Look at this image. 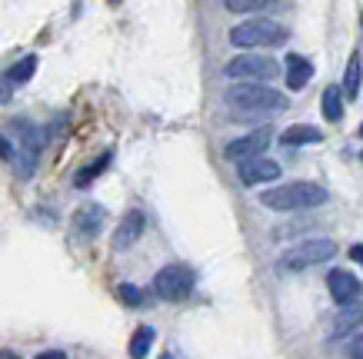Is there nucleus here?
I'll list each match as a JSON object with an SVG mask.
<instances>
[{
    "instance_id": "nucleus-1",
    "label": "nucleus",
    "mask_w": 363,
    "mask_h": 359,
    "mask_svg": "<svg viewBox=\"0 0 363 359\" xmlns=\"http://www.w3.org/2000/svg\"><path fill=\"white\" fill-rule=\"evenodd\" d=\"M223 103L233 113H243V117H267V113L286 110V97L277 93L274 87H267V84H237L223 93Z\"/></svg>"
},
{
    "instance_id": "nucleus-2",
    "label": "nucleus",
    "mask_w": 363,
    "mask_h": 359,
    "mask_svg": "<svg viewBox=\"0 0 363 359\" xmlns=\"http://www.w3.org/2000/svg\"><path fill=\"white\" fill-rule=\"evenodd\" d=\"M260 203L267 210H280V213H290V210H313L327 203V190L320 183H307V180H297V183H280L274 190L260 193Z\"/></svg>"
},
{
    "instance_id": "nucleus-3",
    "label": "nucleus",
    "mask_w": 363,
    "mask_h": 359,
    "mask_svg": "<svg viewBox=\"0 0 363 359\" xmlns=\"http://www.w3.org/2000/svg\"><path fill=\"white\" fill-rule=\"evenodd\" d=\"M290 40V30L284 23L267 21V17H253V21H243L230 30V44L240 47V50H257V47H280Z\"/></svg>"
},
{
    "instance_id": "nucleus-4",
    "label": "nucleus",
    "mask_w": 363,
    "mask_h": 359,
    "mask_svg": "<svg viewBox=\"0 0 363 359\" xmlns=\"http://www.w3.org/2000/svg\"><path fill=\"white\" fill-rule=\"evenodd\" d=\"M337 253V243L333 239H307V243H297L277 260V270L280 273H300V270H310V266H320L327 263Z\"/></svg>"
},
{
    "instance_id": "nucleus-5",
    "label": "nucleus",
    "mask_w": 363,
    "mask_h": 359,
    "mask_svg": "<svg viewBox=\"0 0 363 359\" xmlns=\"http://www.w3.org/2000/svg\"><path fill=\"white\" fill-rule=\"evenodd\" d=\"M223 74L230 80H240V84H267V80H274L280 74V64L264 54H240L223 67Z\"/></svg>"
},
{
    "instance_id": "nucleus-6",
    "label": "nucleus",
    "mask_w": 363,
    "mask_h": 359,
    "mask_svg": "<svg viewBox=\"0 0 363 359\" xmlns=\"http://www.w3.org/2000/svg\"><path fill=\"white\" fill-rule=\"evenodd\" d=\"M194 283H197V276H194V270L184 266V263H170V266H164V270L154 276L157 296L167 300V303H180V300H187V296L194 293Z\"/></svg>"
},
{
    "instance_id": "nucleus-7",
    "label": "nucleus",
    "mask_w": 363,
    "mask_h": 359,
    "mask_svg": "<svg viewBox=\"0 0 363 359\" xmlns=\"http://www.w3.org/2000/svg\"><path fill=\"white\" fill-rule=\"evenodd\" d=\"M11 130L17 133V140H21V150H23V166L21 173L27 176L33 170V164L40 160V153H44L47 147V133L37 127V123H27V120H13Z\"/></svg>"
},
{
    "instance_id": "nucleus-8",
    "label": "nucleus",
    "mask_w": 363,
    "mask_h": 359,
    "mask_svg": "<svg viewBox=\"0 0 363 359\" xmlns=\"http://www.w3.org/2000/svg\"><path fill=\"white\" fill-rule=\"evenodd\" d=\"M270 140H274L270 127H260V130L243 133V137H237V140L227 143V147H223V156H227V160H233V164H240V160L260 156V153H264L267 147H270Z\"/></svg>"
},
{
    "instance_id": "nucleus-9",
    "label": "nucleus",
    "mask_w": 363,
    "mask_h": 359,
    "mask_svg": "<svg viewBox=\"0 0 363 359\" xmlns=\"http://www.w3.org/2000/svg\"><path fill=\"white\" fill-rule=\"evenodd\" d=\"M237 176H240L243 186H257V183H270L280 176V164L270 160V156H250V160H240L237 164Z\"/></svg>"
},
{
    "instance_id": "nucleus-10",
    "label": "nucleus",
    "mask_w": 363,
    "mask_h": 359,
    "mask_svg": "<svg viewBox=\"0 0 363 359\" xmlns=\"http://www.w3.org/2000/svg\"><path fill=\"white\" fill-rule=\"evenodd\" d=\"M327 290H330L333 303L337 306H350L360 300V280L350 270H330L327 276Z\"/></svg>"
},
{
    "instance_id": "nucleus-11",
    "label": "nucleus",
    "mask_w": 363,
    "mask_h": 359,
    "mask_svg": "<svg viewBox=\"0 0 363 359\" xmlns=\"http://www.w3.org/2000/svg\"><path fill=\"white\" fill-rule=\"evenodd\" d=\"M143 227H147V217L140 210H127L123 220L117 223V229H113V250H130L133 243L143 237Z\"/></svg>"
},
{
    "instance_id": "nucleus-12",
    "label": "nucleus",
    "mask_w": 363,
    "mask_h": 359,
    "mask_svg": "<svg viewBox=\"0 0 363 359\" xmlns=\"http://www.w3.org/2000/svg\"><path fill=\"white\" fill-rule=\"evenodd\" d=\"M104 207H94V203H87V207H80L77 213H74V229H77L80 237H87V239H94L104 229Z\"/></svg>"
},
{
    "instance_id": "nucleus-13",
    "label": "nucleus",
    "mask_w": 363,
    "mask_h": 359,
    "mask_svg": "<svg viewBox=\"0 0 363 359\" xmlns=\"http://www.w3.org/2000/svg\"><path fill=\"white\" fill-rule=\"evenodd\" d=\"M360 326H363V306L360 303L343 306L340 313H337V319H333V326H330V339L350 336L353 329H360Z\"/></svg>"
},
{
    "instance_id": "nucleus-14",
    "label": "nucleus",
    "mask_w": 363,
    "mask_h": 359,
    "mask_svg": "<svg viewBox=\"0 0 363 359\" xmlns=\"http://www.w3.org/2000/svg\"><path fill=\"white\" fill-rule=\"evenodd\" d=\"M310 80H313V64H310L307 57H300V54L286 57V87H290V90H303Z\"/></svg>"
},
{
    "instance_id": "nucleus-15",
    "label": "nucleus",
    "mask_w": 363,
    "mask_h": 359,
    "mask_svg": "<svg viewBox=\"0 0 363 359\" xmlns=\"http://www.w3.org/2000/svg\"><path fill=\"white\" fill-rule=\"evenodd\" d=\"M323 140V133L317 127H307V123H297V127H290V130L280 133V143L284 147H307V143H320Z\"/></svg>"
},
{
    "instance_id": "nucleus-16",
    "label": "nucleus",
    "mask_w": 363,
    "mask_h": 359,
    "mask_svg": "<svg viewBox=\"0 0 363 359\" xmlns=\"http://www.w3.org/2000/svg\"><path fill=\"white\" fill-rule=\"evenodd\" d=\"M343 87H327L323 90V97H320V110H323V117L330 120V123H340L343 120Z\"/></svg>"
},
{
    "instance_id": "nucleus-17",
    "label": "nucleus",
    "mask_w": 363,
    "mask_h": 359,
    "mask_svg": "<svg viewBox=\"0 0 363 359\" xmlns=\"http://www.w3.org/2000/svg\"><path fill=\"white\" fill-rule=\"evenodd\" d=\"M360 84H363V60L360 54H353L350 64H347V74H343V97L357 100L360 97Z\"/></svg>"
},
{
    "instance_id": "nucleus-18",
    "label": "nucleus",
    "mask_w": 363,
    "mask_h": 359,
    "mask_svg": "<svg viewBox=\"0 0 363 359\" xmlns=\"http://www.w3.org/2000/svg\"><path fill=\"white\" fill-rule=\"evenodd\" d=\"M111 156H113L111 150H104V153H100V156H97V160H94V164L80 166V173H77V180H74V186H80V190H84V186H90V183H94V180H97V176L104 173L107 166H111Z\"/></svg>"
},
{
    "instance_id": "nucleus-19",
    "label": "nucleus",
    "mask_w": 363,
    "mask_h": 359,
    "mask_svg": "<svg viewBox=\"0 0 363 359\" xmlns=\"http://www.w3.org/2000/svg\"><path fill=\"white\" fill-rule=\"evenodd\" d=\"M280 0H223V7L230 13H260V11H274Z\"/></svg>"
},
{
    "instance_id": "nucleus-20",
    "label": "nucleus",
    "mask_w": 363,
    "mask_h": 359,
    "mask_svg": "<svg viewBox=\"0 0 363 359\" xmlns=\"http://www.w3.org/2000/svg\"><path fill=\"white\" fill-rule=\"evenodd\" d=\"M154 329L150 326H140L137 333H133V339H130V346H127V353H130V359H143L147 353H150V346H154Z\"/></svg>"
},
{
    "instance_id": "nucleus-21",
    "label": "nucleus",
    "mask_w": 363,
    "mask_h": 359,
    "mask_svg": "<svg viewBox=\"0 0 363 359\" xmlns=\"http://www.w3.org/2000/svg\"><path fill=\"white\" fill-rule=\"evenodd\" d=\"M33 74H37V57H23V60H17V64L7 70V80H11V84H27Z\"/></svg>"
},
{
    "instance_id": "nucleus-22",
    "label": "nucleus",
    "mask_w": 363,
    "mask_h": 359,
    "mask_svg": "<svg viewBox=\"0 0 363 359\" xmlns=\"http://www.w3.org/2000/svg\"><path fill=\"white\" fill-rule=\"evenodd\" d=\"M117 300H121L123 306H130V309H137V306L147 303L143 290H140V286H133V283H121V286H117Z\"/></svg>"
},
{
    "instance_id": "nucleus-23",
    "label": "nucleus",
    "mask_w": 363,
    "mask_h": 359,
    "mask_svg": "<svg viewBox=\"0 0 363 359\" xmlns=\"http://www.w3.org/2000/svg\"><path fill=\"white\" fill-rule=\"evenodd\" d=\"M347 356H350V359H363V336H353V343L347 346Z\"/></svg>"
},
{
    "instance_id": "nucleus-24",
    "label": "nucleus",
    "mask_w": 363,
    "mask_h": 359,
    "mask_svg": "<svg viewBox=\"0 0 363 359\" xmlns=\"http://www.w3.org/2000/svg\"><path fill=\"white\" fill-rule=\"evenodd\" d=\"M7 100H11V80L0 76V103H7Z\"/></svg>"
},
{
    "instance_id": "nucleus-25",
    "label": "nucleus",
    "mask_w": 363,
    "mask_h": 359,
    "mask_svg": "<svg viewBox=\"0 0 363 359\" xmlns=\"http://www.w3.org/2000/svg\"><path fill=\"white\" fill-rule=\"evenodd\" d=\"M33 359H67V353H60V349H47V353H37Z\"/></svg>"
},
{
    "instance_id": "nucleus-26",
    "label": "nucleus",
    "mask_w": 363,
    "mask_h": 359,
    "mask_svg": "<svg viewBox=\"0 0 363 359\" xmlns=\"http://www.w3.org/2000/svg\"><path fill=\"white\" fill-rule=\"evenodd\" d=\"M350 260L363 266V243H353V246H350Z\"/></svg>"
},
{
    "instance_id": "nucleus-27",
    "label": "nucleus",
    "mask_w": 363,
    "mask_h": 359,
    "mask_svg": "<svg viewBox=\"0 0 363 359\" xmlns=\"http://www.w3.org/2000/svg\"><path fill=\"white\" fill-rule=\"evenodd\" d=\"M0 156H4V160H13V147L4 140V137H0Z\"/></svg>"
},
{
    "instance_id": "nucleus-28",
    "label": "nucleus",
    "mask_w": 363,
    "mask_h": 359,
    "mask_svg": "<svg viewBox=\"0 0 363 359\" xmlns=\"http://www.w3.org/2000/svg\"><path fill=\"white\" fill-rule=\"evenodd\" d=\"M160 359H177V356H170V353H164V356H160Z\"/></svg>"
},
{
    "instance_id": "nucleus-29",
    "label": "nucleus",
    "mask_w": 363,
    "mask_h": 359,
    "mask_svg": "<svg viewBox=\"0 0 363 359\" xmlns=\"http://www.w3.org/2000/svg\"><path fill=\"white\" fill-rule=\"evenodd\" d=\"M0 359H17V356H11V353H7V356H0Z\"/></svg>"
},
{
    "instance_id": "nucleus-30",
    "label": "nucleus",
    "mask_w": 363,
    "mask_h": 359,
    "mask_svg": "<svg viewBox=\"0 0 363 359\" xmlns=\"http://www.w3.org/2000/svg\"><path fill=\"white\" fill-rule=\"evenodd\" d=\"M360 137H363V123H360Z\"/></svg>"
},
{
    "instance_id": "nucleus-31",
    "label": "nucleus",
    "mask_w": 363,
    "mask_h": 359,
    "mask_svg": "<svg viewBox=\"0 0 363 359\" xmlns=\"http://www.w3.org/2000/svg\"><path fill=\"white\" fill-rule=\"evenodd\" d=\"M360 160H363V150H360Z\"/></svg>"
}]
</instances>
